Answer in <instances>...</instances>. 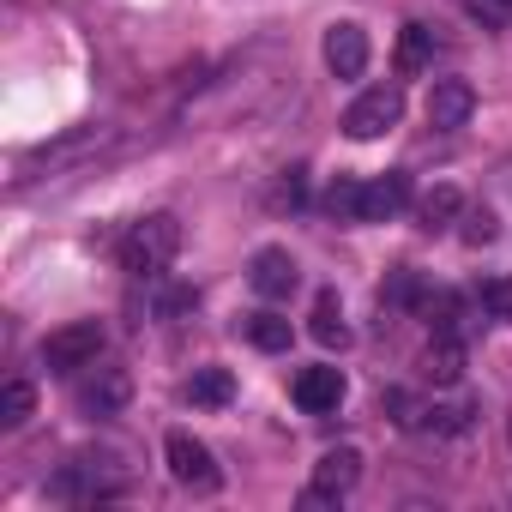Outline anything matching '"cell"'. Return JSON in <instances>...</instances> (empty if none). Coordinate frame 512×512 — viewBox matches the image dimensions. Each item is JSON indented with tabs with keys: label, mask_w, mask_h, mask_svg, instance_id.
<instances>
[{
	"label": "cell",
	"mask_w": 512,
	"mask_h": 512,
	"mask_svg": "<svg viewBox=\"0 0 512 512\" xmlns=\"http://www.w3.org/2000/svg\"><path fill=\"white\" fill-rule=\"evenodd\" d=\"M229 398H235L229 368H199V374L187 380V404H199V410H217V404H229Z\"/></svg>",
	"instance_id": "obj_16"
},
{
	"label": "cell",
	"mask_w": 512,
	"mask_h": 512,
	"mask_svg": "<svg viewBox=\"0 0 512 512\" xmlns=\"http://www.w3.org/2000/svg\"><path fill=\"white\" fill-rule=\"evenodd\" d=\"M103 145H115V127H73V133H61L55 145L31 151L25 169H61V163H79V157H91V151H103Z\"/></svg>",
	"instance_id": "obj_11"
},
{
	"label": "cell",
	"mask_w": 512,
	"mask_h": 512,
	"mask_svg": "<svg viewBox=\"0 0 512 512\" xmlns=\"http://www.w3.org/2000/svg\"><path fill=\"white\" fill-rule=\"evenodd\" d=\"M356 482H362V452H356V446H332V452H320V464H314V482H308L302 506H338Z\"/></svg>",
	"instance_id": "obj_6"
},
{
	"label": "cell",
	"mask_w": 512,
	"mask_h": 512,
	"mask_svg": "<svg viewBox=\"0 0 512 512\" xmlns=\"http://www.w3.org/2000/svg\"><path fill=\"white\" fill-rule=\"evenodd\" d=\"M308 332H314L326 350H344V344H350V326H344V308H338V296H332V290H320V296H314V326H308Z\"/></svg>",
	"instance_id": "obj_15"
},
{
	"label": "cell",
	"mask_w": 512,
	"mask_h": 512,
	"mask_svg": "<svg viewBox=\"0 0 512 512\" xmlns=\"http://www.w3.org/2000/svg\"><path fill=\"white\" fill-rule=\"evenodd\" d=\"M31 410H37L31 380H7V386H0V428H25V422H31Z\"/></svg>",
	"instance_id": "obj_20"
},
{
	"label": "cell",
	"mask_w": 512,
	"mask_h": 512,
	"mask_svg": "<svg viewBox=\"0 0 512 512\" xmlns=\"http://www.w3.org/2000/svg\"><path fill=\"white\" fill-rule=\"evenodd\" d=\"M175 253H181V223H175L169 211H151V217H139V223L121 235V272H133L139 284H145V278H163Z\"/></svg>",
	"instance_id": "obj_1"
},
{
	"label": "cell",
	"mask_w": 512,
	"mask_h": 512,
	"mask_svg": "<svg viewBox=\"0 0 512 512\" xmlns=\"http://www.w3.org/2000/svg\"><path fill=\"white\" fill-rule=\"evenodd\" d=\"M320 55H326V67H332V79H362V73H368V31H362L356 19H338V25L326 31Z\"/></svg>",
	"instance_id": "obj_8"
},
{
	"label": "cell",
	"mask_w": 512,
	"mask_h": 512,
	"mask_svg": "<svg viewBox=\"0 0 512 512\" xmlns=\"http://www.w3.org/2000/svg\"><path fill=\"white\" fill-rule=\"evenodd\" d=\"M49 494L55 500H73V506H97V500H115L127 494V476L109 470V458H73L49 476Z\"/></svg>",
	"instance_id": "obj_2"
},
{
	"label": "cell",
	"mask_w": 512,
	"mask_h": 512,
	"mask_svg": "<svg viewBox=\"0 0 512 512\" xmlns=\"http://www.w3.org/2000/svg\"><path fill=\"white\" fill-rule=\"evenodd\" d=\"M247 284L260 290L266 302H284V296L302 284V272H296V260H290V247H260V253H253V266H247Z\"/></svg>",
	"instance_id": "obj_9"
},
{
	"label": "cell",
	"mask_w": 512,
	"mask_h": 512,
	"mask_svg": "<svg viewBox=\"0 0 512 512\" xmlns=\"http://www.w3.org/2000/svg\"><path fill=\"white\" fill-rule=\"evenodd\" d=\"M73 398H79V410H85V416H97V422H103V416H121V410H127L133 380H127V368H109V362L97 368V362H91V374L79 380V392H73Z\"/></svg>",
	"instance_id": "obj_7"
},
{
	"label": "cell",
	"mask_w": 512,
	"mask_h": 512,
	"mask_svg": "<svg viewBox=\"0 0 512 512\" xmlns=\"http://www.w3.org/2000/svg\"><path fill=\"white\" fill-rule=\"evenodd\" d=\"M506 428H512V422H506Z\"/></svg>",
	"instance_id": "obj_26"
},
{
	"label": "cell",
	"mask_w": 512,
	"mask_h": 512,
	"mask_svg": "<svg viewBox=\"0 0 512 512\" xmlns=\"http://www.w3.org/2000/svg\"><path fill=\"white\" fill-rule=\"evenodd\" d=\"M103 344H109L103 320H73V326H61V332L43 338V368L49 374H79V368H91L103 356Z\"/></svg>",
	"instance_id": "obj_3"
},
{
	"label": "cell",
	"mask_w": 512,
	"mask_h": 512,
	"mask_svg": "<svg viewBox=\"0 0 512 512\" xmlns=\"http://www.w3.org/2000/svg\"><path fill=\"white\" fill-rule=\"evenodd\" d=\"M428 61H434V31L428 25H404V37H398V73L416 79Z\"/></svg>",
	"instance_id": "obj_17"
},
{
	"label": "cell",
	"mask_w": 512,
	"mask_h": 512,
	"mask_svg": "<svg viewBox=\"0 0 512 512\" xmlns=\"http://www.w3.org/2000/svg\"><path fill=\"white\" fill-rule=\"evenodd\" d=\"M482 308H488V314H500V320H512V278L488 284V290H482Z\"/></svg>",
	"instance_id": "obj_23"
},
{
	"label": "cell",
	"mask_w": 512,
	"mask_h": 512,
	"mask_svg": "<svg viewBox=\"0 0 512 512\" xmlns=\"http://www.w3.org/2000/svg\"><path fill=\"white\" fill-rule=\"evenodd\" d=\"M344 392H350V386H344V368H326V362H320V368H302L296 386H290V398H296L308 416H332V410L344 404Z\"/></svg>",
	"instance_id": "obj_10"
},
{
	"label": "cell",
	"mask_w": 512,
	"mask_h": 512,
	"mask_svg": "<svg viewBox=\"0 0 512 512\" xmlns=\"http://www.w3.org/2000/svg\"><path fill=\"white\" fill-rule=\"evenodd\" d=\"M470 13H476V19H488V25H500L512 7H506V0H470Z\"/></svg>",
	"instance_id": "obj_24"
},
{
	"label": "cell",
	"mask_w": 512,
	"mask_h": 512,
	"mask_svg": "<svg viewBox=\"0 0 512 512\" xmlns=\"http://www.w3.org/2000/svg\"><path fill=\"white\" fill-rule=\"evenodd\" d=\"M241 332H247V344L253 350H290V320H278V314H247L241 320Z\"/></svg>",
	"instance_id": "obj_18"
},
{
	"label": "cell",
	"mask_w": 512,
	"mask_h": 512,
	"mask_svg": "<svg viewBox=\"0 0 512 512\" xmlns=\"http://www.w3.org/2000/svg\"><path fill=\"white\" fill-rule=\"evenodd\" d=\"M163 458H169V476H175L181 488H193V494H211V488L223 482V470H217L211 446H205V440H193V434H181V428L163 440Z\"/></svg>",
	"instance_id": "obj_5"
},
{
	"label": "cell",
	"mask_w": 512,
	"mask_h": 512,
	"mask_svg": "<svg viewBox=\"0 0 512 512\" xmlns=\"http://www.w3.org/2000/svg\"><path fill=\"white\" fill-rule=\"evenodd\" d=\"M422 374L434 386H458V374H464V338L458 332H434L428 350H422Z\"/></svg>",
	"instance_id": "obj_14"
},
{
	"label": "cell",
	"mask_w": 512,
	"mask_h": 512,
	"mask_svg": "<svg viewBox=\"0 0 512 512\" xmlns=\"http://www.w3.org/2000/svg\"><path fill=\"white\" fill-rule=\"evenodd\" d=\"M326 211L338 223H362V181H332L326 187Z\"/></svg>",
	"instance_id": "obj_21"
},
{
	"label": "cell",
	"mask_w": 512,
	"mask_h": 512,
	"mask_svg": "<svg viewBox=\"0 0 512 512\" xmlns=\"http://www.w3.org/2000/svg\"><path fill=\"white\" fill-rule=\"evenodd\" d=\"M410 205V175L404 169H386L380 181H362V223H386Z\"/></svg>",
	"instance_id": "obj_13"
},
{
	"label": "cell",
	"mask_w": 512,
	"mask_h": 512,
	"mask_svg": "<svg viewBox=\"0 0 512 512\" xmlns=\"http://www.w3.org/2000/svg\"><path fill=\"white\" fill-rule=\"evenodd\" d=\"M470 109H476V91H470L464 79H440V85L428 91V127H434V133L464 127V121H470Z\"/></svg>",
	"instance_id": "obj_12"
},
{
	"label": "cell",
	"mask_w": 512,
	"mask_h": 512,
	"mask_svg": "<svg viewBox=\"0 0 512 512\" xmlns=\"http://www.w3.org/2000/svg\"><path fill=\"white\" fill-rule=\"evenodd\" d=\"M506 7H512V0H506Z\"/></svg>",
	"instance_id": "obj_25"
},
{
	"label": "cell",
	"mask_w": 512,
	"mask_h": 512,
	"mask_svg": "<svg viewBox=\"0 0 512 512\" xmlns=\"http://www.w3.org/2000/svg\"><path fill=\"white\" fill-rule=\"evenodd\" d=\"M464 241H470V247H488V241H494V211H470V217H464Z\"/></svg>",
	"instance_id": "obj_22"
},
{
	"label": "cell",
	"mask_w": 512,
	"mask_h": 512,
	"mask_svg": "<svg viewBox=\"0 0 512 512\" xmlns=\"http://www.w3.org/2000/svg\"><path fill=\"white\" fill-rule=\"evenodd\" d=\"M404 121V91L398 85H368L350 109H344V133L350 139H380Z\"/></svg>",
	"instance_id": "obj_4"
},
{
	"label": "cell",
	"mask_w": 512,
	"mask_h": 512,
	"mask_svg": "<svg viewBox=\"0 0 512 512\" xmlns=\"http://www.w3.org/2000/svg\"><path fill=\"white\" fill-rule=\"evenodd\" d=\"M416 217H422V229H446L452 217H464L458 187H434V193H422V199H416Z\"/></svg>",
	"instance_id": "obj_19"
}]
</instances>
